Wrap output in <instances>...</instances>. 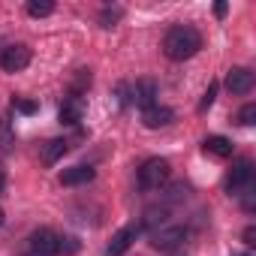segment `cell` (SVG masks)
Masks as SVG:
<instances>
[{
  "mask_svg": "<svg viewBox=\"0 0 256 256\" xmlns=\"http://www.w3.org/2000/svg\"><path fill=\"white\" fill-rule=\"evenodd\" d=\"M199 48H202V36L196 28H187V24L172 28L163 40V52L169 60H190Z\"/></svg>",
  "mask_w": 256,
  "mask_h": 256,
  "instance_id": "obj_1",
  "label": "cell"
},
{
  "mask_svg": "<svg viewBox=\"0 0 256 256\" xmlns=\"http://www.w3.org/2000/svg\"><path fill=\"white\" fill-rule=\"evenodd\" d=\"M169 160H163V157H151V160H145L142 163V169H139V187L142 190H160L166 181H169Z\"/></svg>",
  "mask_w": 256,
  "mask_h": 256,
  "instance_id": "obj_2",
  "label": "cell"
},
{
  "mask_svg": "<svg viewBox=\"0 0 256 256\" xmlns=\"http://www.w3.org/2000/svg\"><path fill=\"white\" fill-rule=\"evenodd\" d=\"M28 64H30V48L28 46H6V48H0V70L22 72Z\"/></svg>",
  "mask_w": 256,
  "mask_h": 256,
  "instance_id": "obj_3",
  "label": "cell"
},
{
  "mask_svg": "<svg viewBox=\"0 0 256 256\" xmlns=\"http://www.w3.org/2000/svg\"><path fill=\"white\" fill-rule=\"evenodd\" d=\"M139 232H142V223H126L124 229H118L114 238H112V244H108V250H106V256H120V253H126V250H130V244L139 238Z\"/></svg>",
  "mask_w": 256,
  "mask_h": 256,
  "instance_id": "obj_4",
  "label": "cell"
},
{
  "mask_svg": "<svg viewBox=\"0 0 256 256\" xmlns=\"http://www.w3.org/2000/svg\"><path fill=\"white\" fill-rule=\"evenodd\" d=\"M58 244H60V235L52 232V229H36V232L30 235V253L54 256V253H58Z\"/></svg>",
  "mask_w": 256,
  "mask_h": 256,
  "instance_id": "obj_5",
  "label": "cell"
},
{
  "mask_svg": "<svg viewBox=\"0 0 256 256\" xmlns=\"http://www.w3.org/2000/svg\"><path fill=\"white\" fill-rule=\"evenodd\" d=\"M184 238H187V229H184V226H169V229H157V232L151 235V244H154L157 250H172V247H178Z\"/></svg>",
  "mask_w": 256,
  "mask_h": 256,
  "instance_id": "obj_6",
  "label": "cell"
},
{
  "mask_svg": "<svg viewBox=\"0 0 256 256\" xmlns=\"http://www.w3.org/2000/svg\"><path fill=\"white\" fill-rule=\"evenodd\" d=\"M226 88H229L232 94H250V88H253V72H250L247 66H232V70L226 72Z\"/></svg>",
  "mask_w": 256,
  "mask_h": 256,
  "instance_id": "obj_7",
  "label": "cell"
},
{
  "mask_svg": "<svg viewBox=\"0 0 256 256\" xmlns=\"http://www.w3.org/2000/svg\"><path fill=\"white\" fill-rule=\"evenodd\" d=\"M172 118H175L172 108H166V106H151V108H145L142 124L148 126V130H160V126H169V124H172Z\"/></svg>",
  "mask_w": 256,
  "mask_h": 256,
  "instance_id": "obj_8",
  "label": "cell"
},
{
  "mask_svg": "<svg viewBox=\"0 0 256 256\" xmlns=\"http://www.w3.org/2000/svg\"><path fill=\"white\" fill-rule=\"evenodd\" d=\"M88 181H94V169L90 166H72V169L60 172V184L64 187H78V184H88Z\"/></svg>",
  "mask_w": 256,
  "mask_h": 256,
  "instance_id": "obj_9",
  "label": "cell"
},
{
  "mask_svg": "<svg viewBox=\"0 0 256 256\" xmlns=\"http://www.w3.org/2000/svg\"><path fill=\"white\" fill-rule=\"evenodd\" d=\"M82 108H84L82 96L72 94V96L60 106V124H78V120H82Z\"/></svg>",
  "mask_w": 256,
  "mask_h": 256,
  "instance_id": "obj_10",
  "label": "cell"
},
{
  "mask_svg": "<svg viewBox=\"0 0 256 256\" xmlns=\"http://www.w3.org/2000/svg\"><path fill=\"white\" fill-rule=\"evenodd\" d=\"M205 154H211L217 160H226V157H232V142L226 136H208L205 139Z\"/></svg>",
  "mask_w": 256,
  "mask_h": 256,
  "instance_id": "obj_11",
  "label": "cell"
},
{
  "mask_svg": "<svg viewBox=\"0 0 256 256\" xmlns=\"http://www.w3.org/2000/svg\"><path fill=\"white\" fill-rule=\"evenodd\" d=\"M250 175H253V163H250L247 157H241V160L232 166V172H229V190H235V187L247 184V181H250Z\"/></svg>",
  "mask_w": 256,
  "mask_h": 256,
  "instance_id": "obj_12",
  "label": "cell"
},
{
  "mask_svg": "<svg viewBox=\"0 0 256 256\" xmlns=\"http://www.w3.org/2000/svg\"><path fill=\"white\" fill-rule=\"evenodd\" d=\"M154 96H157V84L154 82H139L133 88V102L142 106V108H151L154 106Z\"/></svg>",
  "mask_w": 256,
  "mask_h": 256,
  "instance_id": "obj_13",
  "label": "cell"
},
{
  "mask_svg": "<svg viewBox=\"0 0 256 256\" xmlns=\"http://www.w3.org/2000/svg\"><path fill=\"white\" fill-rule=\"evenodd\" d=\"M64 154H66V139H52V142L42 148V163H46V166H54Z\"/></svg>",
  "mask_w": 256,
  "mask_h": 256,
  "instance_id": "obj_14",
  "label": "cell"
},
{
  "mask_svg": "<svg viewBox=\"0 0 256 256\" xmlns=\"http://www.w3.org/2000/svg\"><path fill=\"white\" fill-rule=\"evenodd\" d=\"M52 12H54L52 0H30V4H28V16H34V18H46Z\"/></svg>",
  "mask_w": 256,
  "mask_h": 256,
  "instance_id": "obj_15",
  "label": "cell"
},
{
  "mask_svg": "<svg viewBox=\"0 0 256 256\" xmlns=\"http://www.w3.org/2000/svg\"><path fill=\"white\" fill-rule=\"evenodd\" d=\"M238 124H244V126L256 124V102H247V106H241V112H238Z\"/></svg>",
  "mask_w": 256,
  "mask_h": 256,
  "instance_id": "obj_16",
  "label": "cell"
},
{
  "mask_svg": "<svg viewBox=\"0 0 256 256\" xmlns=\"http://www.w3.org/2000/svg\"><path fill=\"white\" fill-rule=\"evenodd\" d=\"M214 100H217V82H211V84H208V90H205V96H202V102H199V112H205Z\"/></svg>",
  "mask_w": 256,
  "mask_h": 256,
  "instance_id": "obj_17",
  "label": "cell"
},
{
  "mask_svg": "<svg viewBox=\"0 0 256 256\" xmlns=\"http://www.w3.org/2000/svg\"><path fill=\"white\" fill-rule=\"evenodd\" d=\"M12 106H16L18 112H24V114H34V112H36V102H30V100H16Z\"/></svg>",
  "mask_w": 256,
  "mask_h": 256,
  "instance_id": "obj_18",
  "label": "cell"
},
{
  "mask_svg": "<svg viewBox=\"0 0 256 256\" xmlns=\"http://www.w3.org/2000/svg\"><path fill=\"white\" fill-rule=\"evenodd\" d=\"M253 238H256V229H253V226H247V229H244V241H247V244H253Z\"/></svg>",
  "mask_w": 256,
  "mask_h": 256,
  "instance_id": "obj_19",
  "label": "cell"
},
{
  "mask_svg": "<svg viewBox=\"0 0 256 256\" xmlns=\"http://www.w3.org/2000/svg\"><path fill=\"white\" fill-rule=\"evenodd\" d=\"M214 12H217V18H223V16H226V4H217Z\"/></svg>",
  "mask_w": 256,
  "mask_h": 256,
  "instance_id": "obj_20",
  "label": "cell"
},
{
  "mask_svg": "<svg viewBox=\"0 0 256 256\" xmlns=\"http://www.w3.org/2000/svg\"><path fill=\"white\" fill-rule=\"evenodd\" d=\"M4 220H6V214H4V208H0V226H4Z\"/></svg>",
  "mask_w": 256,
  "mask_h": 256,
  "instance_id": "obj_21",
  "label": "cell"
},
{
  "mask_svg": "<svg viewBox=\"0 0 256 256\" xmlns=\"http://www.w3.org/2000/svg\"><path fill=\"white\" fill-rule=\"evenodd\" d=\"M232 256H250V253H232Z\"/></svg>",
  "mask_w": 256,
  "mask_h": 256,
  "instance_id": "obj_22",
  "label": "cell"
},
{
  "mask_svg": "<svg viewBox=\"0 0 256 256\" xmlns=\"http://www.w3.org/2000/svg\"><path fill=\"white\" fill-rule=\"evenodd\" d=\"M0 190H4V175H0Z\"/></svg>",
  "mask_w": 256,
  "mask_h": 256,
  "instance_id": "obj_23",
  "label": "cell"
},
{
  "mask_svg": "<svg viewBox=\"0 0 256 256\" xmlns=\"http://www.w3.org/2000/svg\"><path fill=\"white\" fill-rule=\"evenodd\" d=\"M30 256H40V253H30Z\"/></svg>",
  "mask_w": 256,
  "mask_h": 256,
  "instance_id": "obj_24",
  "label": "cell"
}]
</instances>
